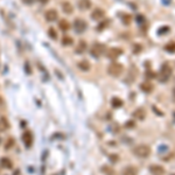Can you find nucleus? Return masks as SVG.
<instances>
[{"instance_id": "f257e3e1", "label": "nucleus", "mask_w": 175, "mask_h": 175, "mask_svg": "<svg viewBox=\"0 0 175 175\" xmlns=\"http://www.w3.org/2000/svg\"><path fill=\"white\" fill-rule=\"evenodd\" d=\"M151 152H152L151 147L147 146V145H138L132 150V153L134 154L135 156H138V158H141V159L148 158Z\"/></svg>"}, {"instance_id": "f03ea898", "label": "nucleus", "mask_w": 175, "mask_h": 175, "mask_svg": "<svg viewBox=\"0 0 175 175\" xmlns=\"http://www.w3.org/2000/svg\"><path fill=\"white\" fill-rule=\"evenodd\" d=\"M124 71V66L120 63H117V62H113L111 63L108 68V73H109L110 76L112 77H119Z\"/></svg>"}, {"instance_id": "7ed1b4c3", "label": "nucleus", "mask_w": 175, "mask_h": 175, "mask_svg": "<svg viewBox=\"0 0 175 175\" xmlns=\"http://www.w3.org/2000/svg\"><path fill=\"white\" fill-rule=\"evenodd\" d=\"M172 75V68L168 66L167 63H165L164 66L161 67V69H160V74H159V81L160 82H167L168 79H169V77Z\"/></svg>"}, {"instance_id": "20e7f679", "label": "nucleus", "mask_w": 175, "mask_h": 175, "mask_svg": "<svg viewBox=\"0 0 175 175\" xmlns=\"http://www.w3.org/2000/svg\"><path fill=\"white\" fill-rule=\"evenodd\" d=\"M74 28H75V32L76 33L78 34L84 33L88 28L87 21L83 20V19H81V18H77V19H75V21H74Z\"/></svg>"}, {"instance_id": "39448f33", "label": "nucleus", "mask_w": 175, "mask_h": 175, "mask_svg": "<svg viewBox=\"0 0 175 175\" xmlns=\"http://www.w3.org/2000/svg\"><path fill=\"white\" fill-rule=\"evenodd\" d=\"M44 19L48 22H54L58 19V13L54 8H50L48 11H46V13H44Z\"/></svg>"}, {"instance_id": "423d86ee", "label": "nucleus", "mask_w": 175, "mask_h": 175, "mask_svg": "<svg viewBox=\"0 0 175 175\" xmlns=\"http://www.w3.org/2000/svg\"><path fill=\"white\" fill-rule=\"evenodd\" d=\"M104 49H105V46H104V44L95 43L92 46V48H91V55H92L93 57H99L100 55L105 52Z\"/></svg>"}, {"instance_id": "0eeeda50", "label": "nucleus", "mask_w": 175, "mask_h": 175, "mask_svg": "<svg viewBox=\"0 0 175 175\" xmlns=\"http://www.w3.org/2000/svg\"><path fill=\"white\" fill-rule=\"evenodd\" d=\"M121 54H123V49H120V48H111L106 52V56L110 60H114V58L119 57Z\"/></svg>"}, {"instance_id": "6e6552de", "label": "nucleus", "mask_w": 175, "mask_h": 175, "mask_svg": "<svg viewBox=\"0 0 175 175\" xmlns=\"http://www.w3.org/2000/svg\"><path fill=\"white\" fill-rule=\"evenodd\" d=\"M22 141H23L25 146H26L27 148H29V147L33 145V141H34L33 134H32L31 132H25L23 135H22Z\"/></svg>"}, {"instance_id": "1a4fd4ad", "label": "nucleus", "mask_w": 175, "mask_h": 175, "mask_svg": "<svg viewBox=\"0 0 175 175\" xmlns=\"http://www.w3.org/2000/svg\"><path fill=\"white\" fill-rule=\"evenodd\" d=\"M150 172L152 175H164L165 174V168L162 166H159V165H152L150 166Z\"/></svg>"}, {"instance_id": "9d476101", "label": "nucleus", "mask_w": 175, "mask_h": 175, "mask_svg": "<svg viewBox=\"0 0 175 175\" xmlns=\"http://www.w3.org/2000/svg\"><path fill=\"white\" fill-rule=\"evenodd\" d=\"M105 16V12L104 10H102V8H95L93 12L91 13V19H93V20H102L103 18Z\"/></svg>"}, {"instance_id": "9b49d317", "label": "nucleus", "mask_w": 175, "mask_h": 175, "mask_svg": "<svg viewBox=\"0 0 175 175\" xmlns=\"http://www.w3.org/2000/svg\"><path fill=\"white\" fill-rule=\"evenodd\" d=\"M61 7H62L63 13H66L68 15L73 14V12H74V6H73V4H71L70 1H63V2L61 4Z\"/></svg>"}, {"instance_id": "f8f14e48", "label": "nucleus", "mask_w": 175, "mask_h": 175, "mask_svg": "<svg viewBox=\"0 0 175 175\" xmlns=\"http://www.w3.org/2000/svg\"><path fill=\"white\" fill-rule=\"evenodd\" d=\"M77 67H78V69L81 70V71H90V69H91V64H90V62L87 61V60H82V61H79L78 63H77Z\"/></svg>"}, {"instance_id": "ddd939ff", "label": "nucleus", "mask_w": 175, "mask_h": 175, "mask_svg": "<svg viewBox=\"0 0 175 175\" xmlns=\"http://www.w3.org/2000/svg\"><path fill=\"white\" fill-rule=\"evenodd\" d=\"M92 2L91 0H78V8L81 11H88L89 8H91Z\"/></svg>"}, {"instance_id": "4468645a", "label": "nucleus", "mask_w": 175, "mask_h": 175, "mask_svg": "<svg viewBox=\"0 0 175 175\" xmlns=\"http://www.w3.org/2000/svg\"><path fill=\"white\" fill-rule=\"evenodd\" d=\"M121 175H138V168L134 166H126L123 169Z\"/></svg>"}, {"instance_id": "2eb2a0df", "label": "nucleus", "mask_w": 175, "mask_h": 175, "mask_svg": "<svg viewBox=\"0 0 175 175\" xmlns=\"http://www.w3.org/2000/svg\"><path fill=\"white\" fill-rule=\"evenodd\" d=\"M0 166H1L2 168L11 169L12 167H13V164H12V160L10 159V158L4 156V158H1V159H0Z\"/></svg>"}, {"instance_id": "dca6fc26", "label": "nucleus", "mask_w": 175, "mask_h": 175, "mask_svg": "<svg viewBox=\"0 0 175 175\" xmlns=\"http://www.w3.org/2000/svg\"><path fill=\"white\" fill-rule=\"evenodd\" d=\"M10 121L8 119L5 117V116H1L0 117V130L1 131H7L8 129H10Z\"/></svg>"}, {"instance_id": "f3484780", "label": "nucleus", "mask_w": 175, "mask_h": 175, "mask_svg": "<svg viewBox=\"0 0 175 175\" xmlns=\"http://www.w3.org/2000/svg\"><path fill=\"white\" fill-rule=\"evenodd\" d=\"M87 47H88V44L84 40H79L78 44L76 46V53L77 54H83V53L87 50Z\"/></svg>"}, {"instance_id": "a211bd4d", "label": "nucleus", "mask_w": 175, "mask_h": 175, "mask_svg": "<svg viewBox=\"0 0 175 175\" xmlns=\"http://www.w3.org/2000/svg\"><path fill=\"white\" fill-rule=\"evenodd\" d=\"M140 89H141L144 92L150 93V92H152V91H153V85H152L150 82H144V83L140 84Z\"/></svg>"}, {"instance_id": "6ab92c4d", "label": "nucleus", "mask_w": 175, "mask_h": 175, "mask_svg": "<svg viewBox=\"0 0 175 175\" xmlns=\"http://www.w3.org/2000/svg\"><path fill=\"white\" fill-rule=\"evenodd\" d=\"M100 171H102V173L104 175H114V169L111 168L108 165L102 166V167H100Z\"/></svg>"}, {"instance_id": "aec40b11", "label": "nucleus", "mask_w": 175, "mask_h": 175, "mask_svg": "<svg viewBox=\"0 0 175 175\" xmlns=\"http://www.w3.org/2000/svg\"><path fill=\"white\" fill-rule=\"evenodd\" d=\"M133 116L135 117V118H138V119H145V116H146V112H145V110L144 109H138L135 110L134 112H133Z\"/></svg>"}, {"instance_id": "412c9836", "label": "nucleus", "mask_w": 175, "mask_h": 175, "mask_svg": "<svg viewBox=\"0 0 175 175\" xmlns=\"http://www.w3.org/2000/svg\"><path fill=\"white\" fill-rule=\"evenodd\" d=\"M111 104H112V106L113 108H116V109H118V108H121L123 106V100L120 98H118V97H113L112 100H111Z\"/></svg>"}, {"instance_id": "4be33fe9", "label": "nucleus", "mask_w": 175, "mask_h": 175, "mask_svg": "<svg viewBox=\"0 0 175 175\" xmlns=\"http://www.w3.org/2000/svg\"><path fill=\"white\" fill-rule=\"evenodd\" d=\"M58 27H60V29H62L63 32H67V31H69L70 25H69V22L67 21V20H61V21L58 22Z\"/></svg>"}, {"instance_id": "5701e85b", "label": "nucleus", "mask_w": 175, "mask_h": 175, "mask_svg": "<svg viewBox=\"0 0 175 175\" xmlns=\"http://www.w3.org/2000/svg\"><path fill=\"white\" fill-rule=\"evenodd\" d=\"M47 33H48V36H49L52 40H55V41H56V40L58 39L57 32H56V29H55V28H53V27H50V28L48 29V32H47Z\"/></svg>"}, {"instance_id": "b1692460", "label": "nucleus", "mask_w": 175, "mask_h": 175, "mask_svg": "<svg viewBox=\"0 0 175 175\" xmlns=\"http://www.w3.org/2000/svg\"><path fill=\"white\" fill-rule=\"evenodd\" d=\"M14 145H15V140H14V138H8L7 139V141H6V144H5V150L6 151H8V150H11V148H13L14 147Z\"/></svg>"}, {"instance_id": "393cba45", "label": "nucleus", "mask_w": 175, "mask_h": 175, "mask_svg": "<svg viewBox=\"0 0 175 175\" xmlns=\"http://www.w3.org/2000/svg\"><path fill=\"white\" fill-rule=\"evenodd\" d=\"M62 44L66 46V47H69V46L74 44V39L70 37V36H64V37L62 39Z\"/></svg>"}, {"instance_id": "a878e982", "label": "nucleus", "mask_w": 175, "mask_h": 175, "mask_svg": "<svg viewBox=\"0 0 175 175\" xmlns=\"http://www.w3.org/2000/svg\"><path fill=\"white\" fill-rule=\"evenodd\" d=\"M165 50L168 53H175V42H169L165 46Z\"/></svg>"}, {"instance_id": "bb28decb", "label": "nucleus", "mask_w": 175, "mask_h": 175, "mask_svg": "<svg viewBox=\"0 0 175 175\" xmlns=\"http://www.w3.org/2000/svg\"><path fill=\"white\" fill-rule=\"evenodd\" d=\"M121 19H123L124 25H130V22H131V15H129V14H123Z\"/></svg>"}, {"instance_id": "cd10ccee", "label": "nucleus", "mask_w": 175, "mask_h": 175, "mask_svg": "<svg viewBox=\"0 0 175 175\" xmlns=\"http://www.w3.org/2000/svg\"><path fill=\"white\" fill-rule=\"evenodd\" d=\"M134 126H135V123L133 120H129L125 123V127H126V129H133Z\"/></svg>"}, {"instance_id": "c85d7f7f", "label": "nucleus", "mask_w": 175, "mask_h": 175, "mask_svg": "<svg viewBox=\"0 0 175 175\" xmlns=\"http://www.w3.org/2000/svg\"><path fill=\"white\" fill-rule=\"evenodd\" d=\"M110 160H111L113 164H117V162H118V160H119V156H118V155H116V154H112V155L110 156Z\"/></svg>"}, {"instance_id": "c756f323", "label": "nucleus", "mask_w": 175, "mask_h": 175, "mask_svg": "<svg viewBox=\"0 0 175 175\" xmlns=\"http://www.w3.org/2000/svg\"><path fill=\"white\" fill-rule=\"evenodd\" d=\"M108 25H109V21H108V20H106V21H104V23L102 22V23H100V25L98 26V27H97V29H98V31H102V29L106 28V26H108Z\"/></svg>"}, {"instance_id": "7c9ffc66", "label": "nucleus", "mask_w": 175, "mask_h": 175, "mask_svg": "<svg viewBox=\"0 0 175 175\" xmlns=\"http://www.w3.org/2000/svg\"><path fill=\"white\" fill-rule=\"evenodd\" d=\"M158 32H159V34H160V35H162V34L167 33V32H169V27H162V28H160Z\"/></svg>"}, {"instance_id": "2f4dec72", "label": "nucleus", "mask_w": 175, "mask_h": 175, "mask_svg": "<svg viewBox=\"0 0 175 175\" xmlns=\"http://www.w3.org/2000/svg\"><path fill=\"white\" fill-rule=\"evenodd\" d=\"M140 52H141V46L137 44V46L134 47V53H135V54H139Z\"/></svg>"}, {"instance_id": "473e14b6", "label": "nucleus", "mask_w": 175, "mask_h": 175, "mask_svg": "<svg viewBox=\"0 0 175 175\" xmlns=\"http://www.w3.org/2000/svg\"><path fill=\"white\" fill-rule=\"evenodd\" d=\"M21 1L25 4V5H33L35 0H21Z\"/></svg>"}, {"instance_id": "72a5a7b5", "label": "nucleus", "mask_w": 175, "mask_h": 175, "mask_svg": "<svg viewBox=\"0 0 175 175\" xmlns=\"http://www.w3.org/2000/svg\"><path fill=\"white\" fill-rule=\"evenodd\" d=\"M2 104H4V99H2V97L0 96V106H1Z\"/></svg>"}, {"instance_id": "f704fd0d", "label": "nucleus", "mask_w": 175, "mask_h": 175, "mask_svg": "<svg viewBox=\"0 0 175 175\" xmlns=\"http://www.w3.org/2000/svg\"><path fill=\"white\" fill-rule=\"evenodd\" d=\"M48 1H49V0H41V2H42V4H47V2H48Z\"/></svg>"}, {"instance_id": "c9c22d12", "label": "nucleus", "mask_w": 175, "mask_h": 175, "mask_svg": "<svg viewBox=\"0 0 175 175\" xmlns=\"http://www.w3.org/2000/svg\"><path fill=\"white\" fill-rule=\"evenodd\" d=\"M173 97H174V99H175V89L173 90Z\"/></svg>"}, {"instance_id": "e433bc0d", "label": "nucleus", "mask_w": 175, "mask_h": 175, "mask_svg": "<svg viewBox=\"0 0 175 175\" xmlns=\"http://www.w3.org/2000/svg\"><path fill=\"white\" fill-rule=\"evenodd\" d=\"M0 144H1V138H0Z\"/></svg>"}, {"instance_id": "4c0bfd02", "label": "nucleus", "mask_w": 175, "mask_h": 175, "mask_svg": "<svg viewBox=\"0 0 175 175\" xmlns=\"http://www.w3.org/2000/svg\"><path fill=\"white\" fill-rule=\"evenodd\" d=\"M174 116H175V112H174Z\"/></svg>"}, {"instance_id": "58836bf2", "label": "nucleus", "mask_w": 175, "mask_h": 175, "mask_svg": "<svg viewBox=\"0 0 175 175\" xmlns=\"http://www.w3.org/2000/svg\"><path fill=\"white\" fill-rule=\"evenodd\" d=\"M174 175H175V174H174Z\"/></svg>"}]
</instances>
